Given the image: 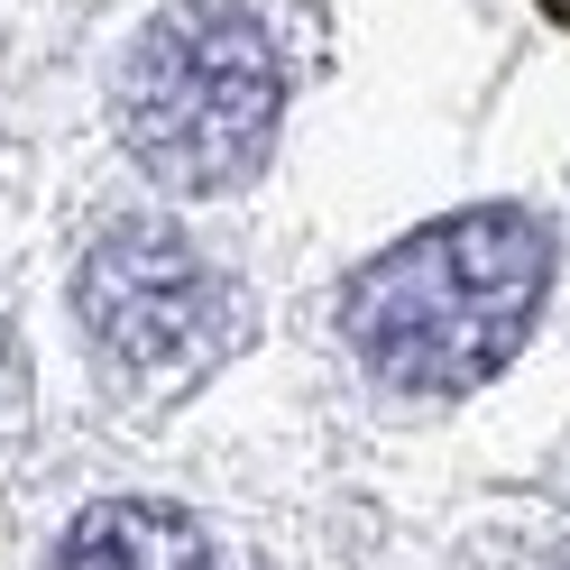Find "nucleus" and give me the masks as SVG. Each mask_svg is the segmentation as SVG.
Masks as SVG:
<instances>
[{"label": "nucleus", "instance_id": "3", "mask_svg": "<svg viewBox=\"0 0 570 570\" xmlns=\"http://www.w3.org/2000/svg\"><path fill=\"white\" fill-rule=\"evenodd\" d=\"M83 332L129 386H185L230 350L239 332V295L222 285V267L203 258L185 230L166 222H120L92 239L83 258Z\"/></svg>", "mask_w": 570, "mask_h": 570}, {"label": "nucleus", "instance_id": "1", "mask_svg": "<svg viewBox=\"0 0 570 570\" xmlns=\"http://www.w3.org/2000/svg\"><path fill=\"white\" fill-rule=\"evenodd\" d=\"M552 295V230L515 203L451 212L350 276L341 332L405 396H470L515 360Z\"/></svg>", "mask_w": 570, "mask_h": 570}, {"label": "nucleus", "instance_id": "2", "mask_svg": "<svg viewBox=\"0 0 570 570\" xmlns=\"http://www.w3.org/2000/svg\"><path fill=\"white\" fill-rule=\"evenodd\" d=\"M285 111V75L267 28L239 0H175L138 28L120 65L129 157L175 194H230L267 166Z\"/></svg>", "mask_w": 570, "mask_h": 570}, {"label": "nucleus", "instance_id": "4", "mask_svg": "<svg viewBox=\"0 0 570 570\" xmlns=\"http://www.w3.org/2000/svg\"><path fill=\"white\" fill-rule=\"evenodd\" d=\"M56 570H230V552L212 543L194 515L120 497V507H92L75 533H65Z\"/></svg>", "mask_w": 570, "mask_h": 570}, {"label": "nucleus", "instance_id": "5", "mask_svg": "<svg viewBox=\"0 0 570 570\" xmlns=\"http://www.w3.org/2000/svg\"><path fill=\"white\" fill-rule=\"evenodd\" d=\"M0 360H10V332H0Z\"/></svg>", "mask_w": 570, "mask_h": 570}]
</instances>
